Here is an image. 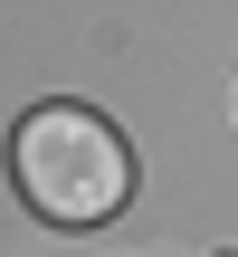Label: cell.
Returning <instances> with one entry per match:
<instances>
[{"mask_svg":"<svg viewBox=\"0 0 238 257\" xmlns=\"http://www.w3.org/2000/svg\"><path fill=\"white\" fill-rule=\"evenodd\" d=\"M10 181L48 229H105L134 200V153L95 105H38L10 134Z\"/></svg>","mask_w":238,"mask_h":257,"instance_id":"1","label":"cell"}]
</instances>
